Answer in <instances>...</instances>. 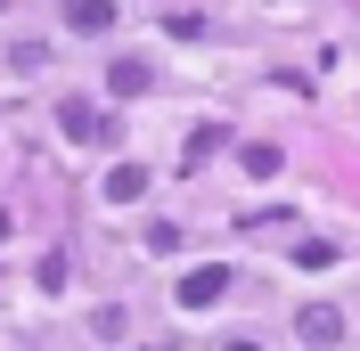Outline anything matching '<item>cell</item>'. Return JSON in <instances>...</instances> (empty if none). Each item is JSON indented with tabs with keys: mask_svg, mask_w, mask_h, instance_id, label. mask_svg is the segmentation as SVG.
Segmentation results:
<instances>
[{
	"mask_svg": "<svg viewBox=\"0 0 360 351\" xmlns=\"http://www.w3.org/2000/svg\"><path fill=\"white\" fill-rule=\"evenodd\" d=\"M115 17H123V0H66V25H74V33H107Z\"/></svg>",
	"mask_w": 360,
	"mask_h": 351,
	"instance_id": "2",
	"label": "cell"
},
{
	"mask_svg": "<svg viewBox=\"0 0 360 351\" xmlns=\"http://www.w3.org/2000/svg\"><path fill=\"white\" fill-rule=\"evenodd\" d=\"M229 286H238V270H221V262H213V270H188V278H180V310H213Z\"/></svg>",
	"mask_w": 360,
	"mask_h": 351,
	"instance_id": "1",
	"label": "cell"
},
{
	"mask_svg": "<svg viewBox=\"0 0 360 351\" xmlns=\"http://www.w3.org/2000/svg\"><path fill=\"white\" fill-rule=\"evenodd\" d=\"M148 197V172H139V164H115L107 172V204H139Z\"/></svg>",
	"mask_w": 360,
	"mask_h": 351,
	"instance_id": "4",
	"label": "cell"
},
{
	"mask_svg": "<svg viewBox=\"0 0 360 351\" xmlns=\"http://www.w3.org/2000/svg\"><path fill=\"white\" fill-rule=\"evenodd\" d=\"M336 335H344V319H336L328 303H319V310H303V343H336Z\"/></svg>",
	"mask_w": 360,
	"mask_h": 351,
	"instance_id": "5",
	"label": "cell"
},
{
	"mask_svg": "<svg viewBox=\"0 0 360 351\" xmlns=\"http://www.w3.org/2000/svg\"><path fill=\"white\" fill-rule=\"evenodd\" d=\"M107 82H115V98H139V90H148V82H156V74H148V66H139V58H123V66H115V74H107Z\"/></svg>",
	"mask_w": 360,
	"mask_h": 351,
	"instance_id": "6",
	"label": "cell"
},
{
	"mask_svg": "<svg viewBox=\"0 0 360 351\" xmlns=\"http://www.w3.org/2000/svg\"><path fill=\"white\" fill-rule=\"evenodd\" d=\"M58 123H66L74 139H115V123H98V107H90V98H66V107H58Z\"/></svg>",
	"mask_w": 360,
	"mask_h": 351,
	"instance_id": "3",
	"label": "cell"
}]
</instances>
